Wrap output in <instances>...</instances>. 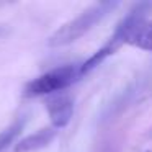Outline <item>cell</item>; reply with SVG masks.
Segmentation results:
<instances>
[{"label": "cell", "instance_id": "52a82bcc", "mask_svg": "<svg viewBox=\"0 0 152 152\" xmlns=\"http://www.w3.org/2000/svg\"><path fill=\"white\" fill-rule=\"evenodd\" d=\"M147 152H151V151H147Z\"/></svg>", "mask_w": 152, "mask_h": 152}, {"label": "cell", "instance_id": "8992f818", "mask_svg": "<svg viewBox=\"0 0 152 152\" xmlns=\"http://www.w3.org/2000/svg\"><path fill=\"white\" fill-rule=\"evenodd\" d=\"M23 126H25V119L20 118L0 132V152H4L10 144H13V141L18 137V134L23 131Z\"/></svg>", "mask_w": 152, "mask_h": 152}, {"label": "cell", "instance_id": "6da1fadb", "mask_svg": "<svg viewBox=\"0 0 152 152\" xmlns=\"http://www.w3.org/2000/svg\"><path fill=\"white\" fill-rule=\"evenodd\" d=\"M116 7H118V2H100V4L92 5L90 8L83 10L79 17L67 21L66 25H62L49 38L48 44L53 48H59V46H66V44L74 43L79 38H82L87 31L92 30L98 21H102Z\"/></svg>", "mask_w": 152, "mask_h": 152}, {"label": "cell", "instance_id": "3957f363", "mask_svg": "<svg viewBox=\"0 0 152 152\" xmlns=\"http://www.w3.org/2000/svg\"><path fill=\"white\" fill-rule=\"evenodd\" d=\"M141 7L142 5H139L124 20H121V23L116 26V31L121 34L126 44L144 51H152V20H145Z\"/></svg>", "mask_w": 152, "mask_h": 152}, {"label": "cell", "instance_id": "5b68a950", "mask_svg": "<svg viewBox=\"0 0 152 152\" xmlns=\"http://www.w3.org/2000/svg\"><path fill=\"white\" fill-rule=\"evenodd\" d=\"M56 128H44L39 131L33 132V134L26 136L25 139H21L18 144H15V152H33L39 151V149L46 147L54 137H56Z\"/></svg>", "mask_w": 152, "mask_h": 152}, {"label": "cell", "instance_id": "277c9868", "mask_svg": "<svg viewBox=\"0 0 152 152\" xmlns=\"http://www.w3.org/2000/svg\"><path fill=\"white\" fill-rule=\"evenodd\" d=\"M46 110L49 113L53 128L59 129L69 124L74 115V100L67 93H54L48 98Z\"/></svg>", "mask_w": 152, "mask_h": 152}, {"label": "cell", "instance_id": "7a4b0ae2", "mask_svg": "<svg viewBox=\"0 0 152 152\" xmlns=\"http://www.w3.org/2000/svg\"><path fill=\"white\" fill-rule=\"evenodd\" d=\"M79 77H82L80 75V66L67 64V66L56 67V69L28 82L25 87V96L34 98V96L59 93L61 90H66L69 85H72Z\"/></svg>", "mask_w": 152, "mask_h": 152}]
</instances>
